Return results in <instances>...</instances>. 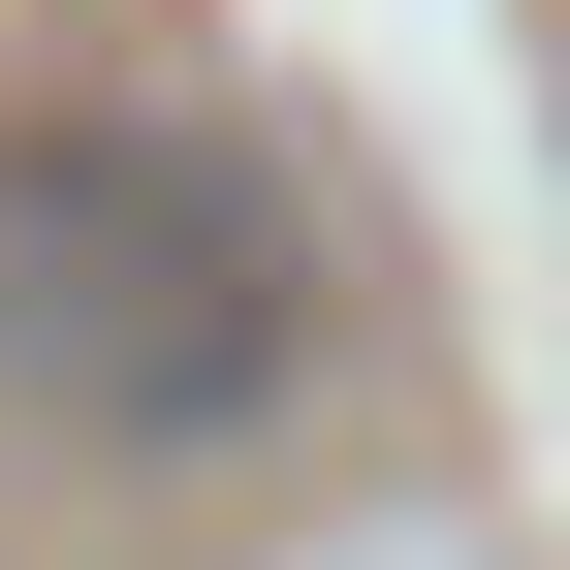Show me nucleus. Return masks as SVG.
<instances>
[{
    "instance_id": "1",
    "label": "nucleus",
    "mask_w": 570,
    "mask_h": 570,
    "mask_svg": "<svg viewBox=\"0 0 570 570\" xmlns=\"http://www.w3.org/2000/svg\"><path fill=\"white\" fill-rule=\"evenodd\" d=\"M0 381L63 444H159V475L285 444V381H317V190L223 96H32L0 127Z\"/></svg>"
}]
</instances>
